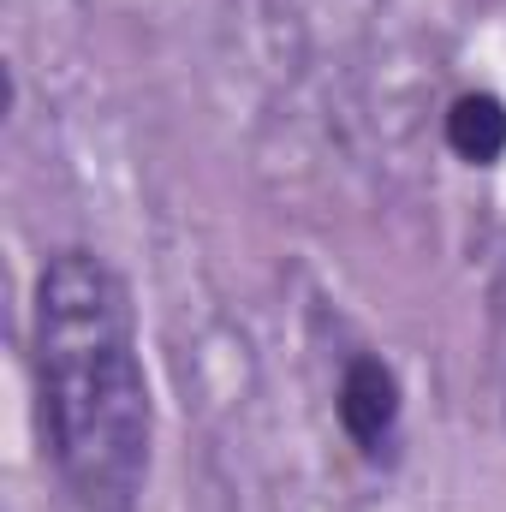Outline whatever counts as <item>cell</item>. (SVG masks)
<instances>
[{"label":"cell","mask_w":506,"mask_h":512,"mask_svg":"<svg viewBox=\"0 0 506 512\" xmlns=\"http://www.w3.org/2000/svg\"><path fill=\"white\" fill-rule=\"evenodd\" d=\"M36 382L54 465L84 512H137L155 405L126 280L96 251H54L36 280Z\"/></svg>","instance_id":"1"},{"label":"cell","mask_w":506,"mask_h":512,"mask_svg":"<svg viewBox=\"0 0 506 512\" xmlns=\"http://www.w3.org/2000/svg\"><path fill=\"white\" fill-rule=\"evenodd\" d=\"M340 423L370 459L387 453V441L399 429V376L381 358H352L346 364V376H340Z\"/></svg>","instance_id":"2"},{"label":"cell","mask_w":506,"mask_h":512,"mask_svg":"<svg viewBox=\"0 0 506 512\" xmlns=\"http://www.w3.org/2000/svg\"><path fill=\"white\" fill-rule=\"evenodd\" d=\"M447 143L471 167H495L506 155V102L489 90H471L447 108Z\"/></svg>","instance_id":"3"}]
</instances>
